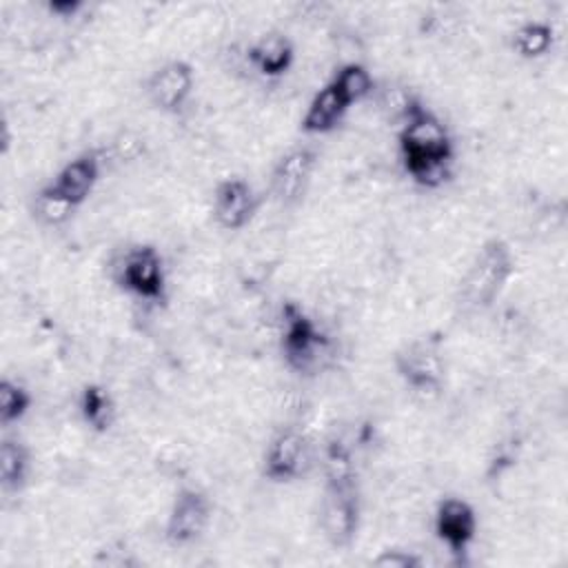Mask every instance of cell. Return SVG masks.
<instances>
[{
	"mask_svg": "<svg viewBox=\"0 0 568 568\" xmlns=\"http://www.w3.org/2000/svg\"><path fill=\"white\" fill-rule=\"evenodd\" d=\"M193 89L195 71L191 62L180 58L166 60L164 64L153 69L144 82V93L153 109L169 115H175L186 106V102L193 95Z\"/></svg>",
	"mask_w": 568,
	"mask_h": 568,
	"instance_id": "obj_10",
	"label": "cell"
},
{
	"mask_svg": "<svg viewBox=\"0 0 568 568\" xmlns=\"http://www.w3.org/2000/svg\"><path fill=\"white\" fill-rule=\"evenodd\" d=\"M375 566L382 568H419L424 564V559L419 555H415L413 550H399V548H386L382 550L375 559Z\"/></svg>",
	"mask_w": 568,
	"mask_h": 568,
	"instance_id": "obj_23",
	"label": "cell"
},
{
	"mask_svg": "<svg viewBox=\"0 0 568 568\" xmlns=\"http://www.w3.org/2000/svg\"><path fill=\"white\" fill-rule=\"evenodd\" d=\"M320 162L313 144H295L284 151L271 171V195L282 206H295L308 191Z\"/></svg>",
	"mask_w": 568,
	"mask_h": 568,
	"instance_id": "obj_8",
	"label": "cell"
},
{
	"mask_svg": "<svg viewBox=\"0 0 568 568\" xmlns=\"http://www.w3.org/2000/svg\"><path fill=\"white\" fill-rule=\"evenodd\" d=\"M78 413L93 433H106L118 419L115 399L102 384L82 386L78 397Z\"/></svg>",
	"mask_w": 568,
	"mask_h": 568,
	"instance_id": "obj_16",
	"label": "cell"
},
{
	"mask_svg": "<svg viewBox=\"0 0 568 568\" xmlns=\"http://www.w3.org/2000/svg\"><path fill=\"white\" fill-rule=\"evenodd\" d=\"M406 175L426 189L444 184L453 169L455 144L448 126L417 95L410 100L397 131Z\"/></svg>",
	"mask_w": 568,
	"mask_h": 568,
	"instance_id": "obj_1",
	"label": "cell"
},
{
	"mask_svg": "<svg viewBox=\"0 0 568 568\" xmlns=\"http://www.w3.org/2000/svg\"><path fill=\"white\" fill-rule=\"evenodd\" d=\"M346 111L348 106L339 100V95L326 82L322 89L315 91V95L306 104L300 126L308 135H324V133H331L344 120Z\"/></svg>",
	"mask_w": 568,
	"mask_h": 568,
	"instance_id": "obj_15",
	"label": "cell"
},
{
	"mask_svg": "<svg viewBox=\"0 0 568 568\" xmlns=\"http://www.w3.org/2000/svg\"><path fill=\"white\" fill-rule=\"evenodd\" d=\"M393 366L406 388L422 397L437 395L444 388L446 362L442 342L437 337L422 335L406 342L402 348H397Z\"/></svg>",
	"mask_w": 568,
	"mask_h": 568,
	"instance_id": "obj_4",
	"label": "cell"
},
{
	"mask_svg": "<svg viewBox=\"0 0 568 568\" xmlns=\"http://www.w3.org/2000/svg\"><path fill=\"white\" fill-rule=\"evenodd\" d=\"M73 211L75 206L67 202L60 193H55L49 184H44L31 197V213L44 226H62L64 222L71 220Z\"/></svg>",
	"mask_w": 568,
	"mask_h": 568,
	"instance_id": "obj_20",
	"label": "cell"
},
{
	"mask_svg": "<svg viewBox=\"0 0 568 568\" xmlns=\"http://www.w3.org/2000/svg\"><path fill=\"white\" fill-rule=\"evenodd\" d=\"M362 499L357 479L324 481L320 497V530L333 548H348L359 530Z\"/></svg>",
	"mask_w": 568,
	"mask_h": 568,
	"instance_id": "obj_5",
	"label": "cell"
},
{
	"mask_svg": "<svg viewBox=\"0 0 568 568\" xmlns=\"http://www.w3.org/2000/svg\"><path fill=\"white\" fill-rule=\"evenodd\" d=\"M82 9H84V2H80V0H51V2H47V11L55 18H62V20L75 18Z\"/></svg>",
	"mask_w": 568,
	"mask_h": 568,
	"instance_id": "obj_24",
	"label": "cell"
},
{
	"mask_svg": "<svg viewBox=\"0 0 568 568\" xmlns=\"http://www.w3.org/2000/svg\"><path fill=\"white\" fill-rule=\"evenodd\" d=\"M322 473H324V481L355 479V462L348 446L342 439L335 437L324 446Z\"/></svg>",
	"mask_w": 568,
	"mask_h": 568,
	"instance_id": "obj_22",
	"label": "cell"
},
{
	"mask_svg": "<svg viewBox=\"0 0 568 568\" xmlns=\"http://www.w3.org/2000/svg\"><path fill=\"white\" fill-rule=\"evenodd\" d=\"M280 351L291 371L308 375L322 368L333 351V342L297 302H284L280 313Z\"/></svg>",
	"mask_w": 568,
	"mask_h": 568,
	"instance_id": "obj_3",
	"label": "cell"
},
{
	"mask_svg": "<svg viewBox=\"0 0 568 568\" xmlns=\"http://www.w3.org/2000/svg\"><path fill=\"white\" fill-rule=\"evenodd\" d=\"M555 42L557 31L548 20H526L510 33V47L524 60L546 58Z\"/></svg>",
	"mask_w": 568,
	"mask_h": 568,
	"instance_id": "obj_17",
	"label": "cell"
},
{
	"mask_svg": "<svg viewBox=\"0 0 568 568\" xmlns=\"http://www.w3.org/2000/svg\"><path fill=\"white\" fill-rule=\"evenodd\" d=\"M246 58L262 78H282L295 62V44L282 31H266L248 44Z\"/></svg>",
	"mask_w": 568,
	"mask_h": 568,
	"instance_id": "obj_14",
	"label": "cell"
},
{
	"mask_svg": "<svg viewBox=\"0 0 568 568\" xmlns=\"http://www.w3.org/2000/svg\"><path fill=\"white\" fill-rule=\"evenodd\" d=\"M102 164V153L98 149H87L64 162L49 182V186L78 209L89 200L95 184L100 182Z\"/></svg>",
	"mask_w": 568,
	"mask_h": 568,
	"instance_id": "obj_13",
	"label": "cell"
},
{
	"mask_svg": "<svg viewBox=\"0 0 568 568\" xmlns=\"http://www.w3.org/2000/svg\"><path fill=\"white\" fill-rule=\"evenodd\" d=\"M31 470L29 448L18 437L0 442V486L4 493H20L27 486Z\"/></svg>",
	"mask_w": 568,
	"mask_h": 568,
	"instance_id": "obj_19",
	"label": "cell"
},
{
	"mask_svg": "<svg viewBox=\"0 0 568 568\" xmlns=\"http://www.w3.org/2000/svg\"><path fill=\"white\" fill-rule=\"evenodd\" d=\"M515 273V255L506 240H486L468 262L457 291L455 306L462 315H479L488 311L504 293L508 280Z\"/></svg>",
	"mask_w": 568,
	"mask_h": 568,
	"instance_id": "obj_2",
	"label": "cell"
},
{
	"mask_svg": "<svg viewBox=\"0 0 568 568\" xmlns=\"http://www.w3.org/2000/svg\"><path fill=\"white\" fill-rule=\"evenodd\" d=\"M213 519L211 499L197 488H180L171 501L166 521H164V539L173 548H184L202 539L209 524Z\"/></svg>",
	"mask_w": 568,
	"mask_h": 568,
	"instance_id": "obj_7",
	"label": "cell"
},
{
	"mask_svg": "<svg viewBox=\"0 0 568 568\" xmlns=\"http://www.w3.org/2000/svg\"><path fill=\"white\" fill-rule=\"evenodd\" d=\"M328 84L348 109L357 102H364L375 91V78L362 62H344L335 69Z\"/></svg>",
	"mask_w": 568,
	"mask_h": 568,
	"instance_id": "obj_18",
	"label": "cell"
},
{
	"mask_svg": "<svg viewBox=\"0 0 568 568\" xmlns=\"http://www.w3.org/2000/svg\"><path fill=\"white\" fill-rule=\"evenodd\" d=\"M311 466L308 437L297 428L275 433L262 457V475L273 484H288L300 479Z\"/></svg>",
	"mask_w": 568,
	"mask_h": 568,
	"instance_id": "obj_9",
	"label": "cell"
},
{
	"mask_svg": "<svg viewBox=\"0 0 568 568\" xmlns=\"http://www.w3.org/2000/svg\"><path fill=\"white\" fill-rule=\"evenodd\" d=\"M260 206L253 184L240 175L224 178L213 189V217L224 231L244 229Z\"/></svg>",
	"mask_w": 568,
	"mask_h": 568,
	"instance_id": "obj_11",
	"label": "cell"
},
{
	"mask_svg": "<svg viewBox=\"0 0 568 568\" xmlns=\"http://www.w3.org/2000/svg\"><path fill=\"white\" fill-rule=\"evenodd\" d=\"M118 286L144 302L166 300V266L162 253L153 244H135L124 251L115 266Z\"/></svg>",
	"mask_w": 568,
	"mask_h": 568,
	"instance_id": "obj_6",
	"label": "cell"
},
{
	"mask_svg": "<svg viewBox=\"0 0 568 568\" xmlns=\"http://www.w3.org/2000/svg\"><path fill=\"white\" fill-rule=\"evenodd\" d=\"M433 528L437 539L453 555H464L477 537L479 519L470 501L462 497H444L435 508Z\"/></svg>",
	"mask_w": 568,
	"mask_h": 568,
	"instance_id": "obj_12",
	"label": "cell"
},
{
	"mask_svg": "<svg viewBox=\"0 0 568 568\" xmlns=\"http://www.w3.org/2000/svg\"><path fill=\"white\" fill-rule=\"evenodd\" d=\"M31 404H33V397L27 386L9 377L0 382V424L4 428L18 424L29 413Z\"/></svg>",
	"mask_w": 568,
	"mask_h": 568,
	"instance_id": "obj_21",
	"label": "cell"
}]
</instances>
